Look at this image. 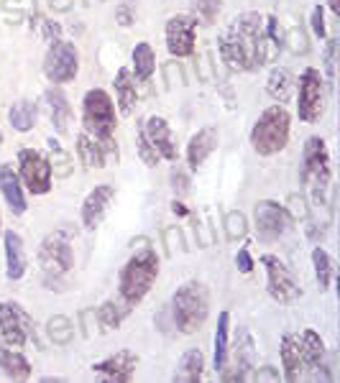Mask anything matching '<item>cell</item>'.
<instances>
[{
	"instance_id": "obj_46",
	"label": "cell",
	"mask_w": 340,
	"mask_h": 383,
	"mask_svg": "<svg viewBox=\"0 0 340 383\" xmlns=\"http://www.w3.org/2000/svg\"><path fill=\"white\" fill-rule=\"evenodd\" d=\"M49 8L57 13H67L75 8V0H49Z\"/></svg>"
},
{
	"instance_id": "obj_2",
	"label": "cell",
	"mask_w": 340,
	"mask_h": 383,
	"mask_svg": "<svg viewBox=\"0 0 340 383\" xmlns=\"http://www.w3.org/2000/svg\"><path fill=\"white\" fill-rule=\"evenodd\" d=\"M138 245L141 248L126 261V266L121 268V276H118V294L128 306L138 304L151 292V287L156 284V276H159V255H156V250L148 245L146 238H141Z\"/></svg>"
},
{
	"instance_id": "obj_7",
	"label": "cell",
	"mask_w": 340,
	"mask_h": 383,
	"mask_svg": "<svg viewBox=\"0 0 340 383\" xmlns=\"http://www.w3.org/2000/svg\"><path fill=\"white\" fill-rule=\"evenodd\" d=\"M39 266L44 271L46 289H52L54 281H59L75 268V253H72V240L67 230H54L41 240Z\"/></svg>"
},
{
	"instance_id": "obj_49",
	"label": "cell",
	"mask_w": 340,
	"mask_h": 383,
	"mask_svg": "<svg viewBox=\"0 0 340 383\" xmlns=\"http://www.w3.org/2000/svg\"><path fill=\"white\" fill-rule=\"evenodd\" d=\"M327 6H330V11H333L335 16H340V6H338V0H327Z\"/></svg>"
},
{
	"instance_id": "obj_31",
	"label": "cell",
	"mask_w": 340,
	"mask_h": 383,
	"mask_svg": "<svg viewBox=\"0 0 340 383\" xmlns=\"http://www.w3.org/2000/svg\"><path fill=\"white\" fill-rule=\"evenodd\" d=\"M156 70V57H154V49L141 41V44H136L133 49V74L136 79H141V82H148L151 74Z\"/></svg>"
},
{
	"instance_id": "obj_6",
	"label": "cell",
	"mask_w": 340,
	"mask_h": 383,
	"mask_svg": "<svg viewBox=\"0 0 340 383\" xmlns=\"http://www.w3.org/2000/svg\"><path fill=\"white\" fill-rule=\"evenodd\" d=\"M330 153H327L325 140L320 135H312L305 143V151H302V182L312 189V202L317 207H327L325 202V192L330 187Z\"/></svg>"
},
{
	"instance_id": "obj_16",
	"label": "cell",
	"mask_w": 340,
	"mask_h": 383,
	"mask_svg": "<svg viewBox=\"0 0 340 383\" xmlns=\"http://www.w3.org/2000/svg\"><path fill=\"white\" fill-rule=\"evenodd\" d=\"M143 133H146L148 143L154 146V151L159 153V159L177 161L180 159V151H177V143H174L172 128L169 123L161 118V115H148L146 121H141Z\"/></svg>"
},
{
	"instance_id": "obj_33",
	"label": "cell",
	"mask_w": 340,
	"mask_h": 383,
	"mask_svg": "<svg viewBox=\"0 0 340 383\" xmlns=\"http://www.w3.org/2000/svg\"><path fill=\"white\" fill-rule=\"evenodd\" d=\"M312 266H314V279H317V287L320 292L330 289V279H333V261L322 245H314L312 248Z\"/></svg>"
},
{
	"instance_id": "obj_51",
	"label": "cell",
	"mask_w": 340,
	"mask_h": 383,
	"mask_svg": "<svg viewBox=\"0 0 340 383\" xmlns=\"http://www.w3.org/2000/svg\"><path fill=\"white\" fill-rule=\"evenodd\" d=\"M0 228H3V223H0Z\"/></svg>"
},
{
	"instance_id": "obj_37",
	"label": "cell",
	"mask_w": 340,
	"mask_h": 383,
	"mask_svg": "<svg viewBox=\"0 0 340 383\" xmlns=\"http://www.w3.org/2000/svg\"><path fill=\"white\" fill-rule=\"evenodd\" d=\"M246 230H248V223H246L243 212L233 210L225 215V235H228V240H241L246 235Z\"/></svg>"
},
{
	"instance_id": "obj_22",
	"label": "cell",
	"mask_w": 340,
	"mask_h": 383,
	"mask_svg": "<svg viewBox=\"0 0 340 383\" xmlns=\"http://www.w3.org/2000/svg\"><path fill=\"white\" fill-rule=\"evenodd\" d=\"M0 192L6 197L8 207L13 215H23L26 212V197H23V184H21V177L13 172V166L3 164L0 166Z\"/></svg>"
},
{
	"instance_id": "obj_4",
	"label": "cell",
	"mask_w": 340,
	"mask_h": 383,
	"mask_svg": "<svg viewBox=\"0 0 340 383\" xmlns=\"http://www.w3.org/2000/svg\"><path fill=\"white\" fill-rule=\"evenodd\" d=\"M82 121H84V133H90L103 146L105 156L110 153L118 161V148L113 146L116 108H113V100H110V95L105 89L100 87L87 89V95L82 100Z\"/></svg>"
},
{
	"instance_id": "obj_44",
	"label": "cell",
	"mask_w": 340,
	"mask_h": 383,
	"mask_svg": "<svg viewBox=\"0 0 340 383\" xmlns=\"http://www.w3.org/2000/svg\"><path fill=\"white\" fill-rule=\"evenodd\" d=\"M236 266H238V271H241V274H251V271H253V258H251L248 248H241V250H238Z\"/></svg>"
},
{
	"instance_id": "obj_5",
	"label": "cell",
	"mask_w": 340,
	"mask_h": 383,
	"mask_svg": "<svg viewBox=\"0 0 340 383\" xmlns=\"http://www.w3.org/2000/svg\"><path fill=\"white\" fill-rule=\"evenodd\" d=\"M289 128H292V118H289L287 108L282 102L271 105L258 115V121L251 128V146L258 156H274L287 148Z\"/></svg>"
},
{
	"instance_id": "obj_20",
	"label": "cell",
	"mask_w": 340,
	"mask_h": 383,
	"mask_svg": "<svg viewBox=\"0 0 340 383\" xmlns=\"http://www.w3.org/2000/svg\"><path fill=\"white\" fill-rule=\"evenodd\" d=\"M44 105H46V113H49L52 126L57 128L59 133H67V131H70V123H72L70 97H67L59 87H52L44 92Z\"/></svg>"
},
{
	"instance_id": "obj_13",
	"label": "cell",
	"mask_w": 340,
	"mask_h": 383,
	"mask_svg": "<svg viewBox=\"0 0 340 383\" xmlns=\"http://www.w3.org/2000/svg\"><path fill=\"white\" fill-rule=\"evenodd\" d=\"M297 340H300L302 363L309 373V381H333V373H330V365H327L325 343H322L320 335L314 330H305L302 335H297Z\"/></svg>"
},
{
	"instance_id": "obj_43",
	"label": "cell",
	"mask_w": 340,
	"mask_h": 383,
	"mask_svg": "<svg viewBox=\"0 0 340 383\" xmlns=\"http://www.w3.org/2000/svg\"><path fill=\"white\" fill-rule=\"evenodd\" d=\"M312 31L314 36L325 38V11H322V6L312 8Z\"/></svg>"
},
{
	"instance_id": "obj_48",
	"label": "cell",
	"mask_w": 340,
	"mask_h": 383,
	"mask_svg": "<svg viewBox=\"0 0 340 383\" xmlns=\"http://www.w3.org/2000/svg\"><path fill=\"white\" fill-rule=\"evenodd\" d=\"M172 212L174 215H180V217H185L187 215V207L182 202H177V199H174V204H172Z\"/></svg>"
},
{
	"instance_id": "obj_28",
	"label": "cell",
	"mask_w": 340,
	"mask_h": 383,
	"mask_svg": "<svg viewBox=\"0 0 340 383\" xmlns=\"http://www.w3.org/2000/svg\"><path fill=\"white\" fill-rule=\"evenodd\" d=\"M266 92L276 102H287L292 97V92H295V77H292V72L284 70V67L271 70L269 79H266Z\"/></svg>"
},
{
	"instance_id": "obj_42",
	"label": "cell",
	"mask_w": 340,
	"mask_h": 383,
	"mask_svg": "<svg viewBox=\"0 0 340 383\" xmlns=\"http://www.w3.org/2000/svg\"><path fill=\"white\" fill-rule=\"evenodd\" d=\"M172 189L177 197H185L187 192H190V179H187V174L182 172L180 166H174L172 169Z\"/></svg>"
},
{
	"instance_id": "obj_38",
	"label": "cell",
	"mask_w": 340,
	"mask_h": 383,
	"mask_svg": "<svg viewBox=\"0 0 340 383\" xmlns=\"http://www.w3.org/2000/svg\"><path fill=\"white\" fill-rule=\"evenodd\" d=\"M136 143H138V156H141V161L146 166H156L159 164V153L154 151V146L148 143V138H146V133H143V126L138 123L136 126Z\"/></svg>"
},
{
	"instance_id": "obj_18",
	"label": "cell",
	"mask_w": 340,
	"mask_h": 383,
	"mask_svg": "<svg viewBox=\"0 0 340 383\" xmlns=\"http://www.w3.org/2000/svg\"><path fill=\"white\" fill-rule=\"evenodd\" d=\"M116 199V189L110 184H100L84 197L82 202V225L87 230H95L97 225L103 223L105 215H108L110 204Z\"/></svg>"
},
{
	"instance_id": "obj_40",
	"label": "cell",
	"mask_w": 340,
	"mask_h": 383,
	"mask_svg": "<svg viewBox=\"0 0 340 383\" xmlns=\"http://www.w3.org/2000/svg\"><path fill=\"white\" fill-rule=\"evenodd\" d=\"M284 41H289V49L295 51V54H307L309 44H307V33L302 26H295V28H289V36H284Z\"/></svg>"
},
{
	"instance_id": "obj_15",
	"label": "cell",
	"mask_w": 340,
	"mask_h": 383,
	"mask_svg": "<svg viewBox=\"0 0 340 383\" xmlns=\"http://www.w3.org/2000/svg\"><path fill=\"white\" fill-rule=\"evenodd\" d=\"M256 230L263 240H276L279 235H284L289 228V215L282 204L271 202V199H263L256 204Z\"/></svg>"
},
{
	"instance_id": "obj_10",
	"label": "cell",
	"mask_w": 340,
	"mask_h": 383,
	"mask_svg": "<svg viewBox=\"0 0 340 383\" xmlns=\"http://www.w3.org/2000/svg\"><path fill=\"white\" fill-rule=\"evenodd\" d=\"M77 72H79V57L75 44L57 38L44 57V74L49 77V82L62 84V82H72L77 77Z\"/></svg>"
},
{
	"instance_id": "obj_17",
	"label": "cell",
	"mask_w": 340,
	"mask_h": 383,
	"mask_svg": "<svg viewBox=\"0 0 340 383\" xmlns=\"http://www.w3.org/2000/svg\"><path fill=\"white\" fill-rule=\"evenodd\" d=\"M136 363H138V355H136V353L121 350V353H116V355H108V357H103V360L92 363V373L103 376L105 381L126 383L133 378Z\"/></svg>"
},
{
	"instance_id": "obj_34",
	"label": "cell",
	"mask_w": 340,
	"mask_h": 383,
	"mask_svg": "<svg viewBox=\"0 0 340 383\" xmlns=\"http://www.w3.org/2000/svg\"><path fill=\"white\" fill-rule=\"evenodd\" d=\"M46 332H49L54 345H70L72 338H75V325H72L70 317L57 314V317H52L46 322Z\"/></svg>"
},
{
	"instance_id": "obj_24",
	"label": "cell",
	"mask_w": 340,
	"mask_h": 383,
	"mask_svg": "<svg viewBox=\"0 0 340 383\" xmlns=\"http://www.w3.org/2000/svg\"><path fill=\"white\" fill-rule=\"evenodd\" d=\"M116 95H118V108H121V113L123 115H133L138 92H136L133 72H131L128 67L118 70V74H116Z\"/></svg>"
},
{
	"instance_id": "obj_36",
	"label": "cell",
	"mask_w": 340,
	"mask_h": 383,
	"mask_svg": "<svg viewBox=\"0 0 340 383\" xmlns=\"http://www.w3.org/2000/svg\"><path fill=\"white\" fill-rule=\"evenodd\" d=\"M192 18L199 21L202 26H212L218 21L220 0H192Z\"/></svg>"
},
{
	"instance_id": "obj_26",
	"label": "cell",
	"mask_w": 340,
	"mask_h": 383,
	"mask_svg": "<svg viewBox=\"0 0 340 383\" xmlns=\"http://www.w3.org/2000/svg\"><path fill=\"white\" fill-rule=\"evenodd\" d=\"M77 153H79V161H82L87 169H103V166L108 164V156H105L103 146H100L90 133L77 135Z\"/></svg>"
},
{
	"instance_id": "obj_1",
	"label": "cell",
	"mask_w": 340,
	"mask_h": 383,
	"mask_svg": "<svg viewBox=\"0 0 340 383\" xmlns=\"http://www.w3.org/2000/svg\"><path fill=\"white\" fill-rule=\"evenodd\" d=\"M284 49V28L276 16L241 13L218 36V51L233 72H253L274 62Z\"/></svg>"
},
{
	"instance_id": "obj_35",
	"label": "cell",
	"mask_w": 340,
	"mask_h": 383,
	"mask_svg": "<svg viewBox=\"0 0 340 383\" xmlns=\"http://www.w3.org/2000/svg\"><path fill=\"white\" fill-rule=\"evenodd\" d=\"M49 166H52V174L54 177H70L75 164H72V156L65 151V148L59 146L57 140L49 138Z\"/></svg>"
},
{
	"instance_id": "obj_9",
	"label": "cell",
	"mask_w": 340,
	"mask_h": 383,
	"mask_svg": "<svg viewBox=\"0 0 340 383\" xmlns=\"http://www.w3.org/2000/svg\"><path fill=\"white\" fill-rule=\"evenodd\" d=\"M261 263L266 266V289H269V296L279 304H289L302 296V289L297 287L295 276L287 268V263L274 253L261 255Z\"/></svg>"
},
{
	"instance_id": "obj_27",
	"label": "cell",
	"mask_w": 340,
	"mask_h": 383,
	"mask_svg": "<svg viewBox=\"0 0 340 383\" xmlns=\"http://www.w3.org/2000/svg\"><path fill=\"white\" fill-rule=\"evenodd\" d=\"M0 368H3V373H6L8 378H13V381H26V378H31V363H28L18 350H13V348H11V350L0 348Z\"/></svg>"
},
{
	"instance_id": "obj_45",
	"label": "cell",
	"mask_w": 340,
	"mask_h": 383,
	"mask_svg": "<svg viewBox=\"0 0 340 383\" xmlns=\"http://www.w3.org/2000/svg\"><path fill=\"white\" fill-rule=\"evenodd\" d=\"M251 378H256V381H279V373H276L271 365H266V368L256 370V373H253Z\"/></svg>"
},
{
	"instance_id": "obj_11",
	"label": "cell",
	"mask_w": 340,
	"mask_h": 383,
	"mask_svg": "<svg viewBox=\"0 0 340 383\" xmlns=\"http://www.w3.org/2000/svg\"><path fill=\"white\" fill-rule=\"evenodd\" d=\"M18 166H21V182L26 184L31 194H46L52 189V166L44 153L36 148H21L18 151Z\"/></svg>"
},
{
	"instance_id": "obj_12",
	"label": "cell",
	"mask_w": 340,
	"mask_h": 383,
	"mask_svg": "<svg viewBox=\"0 0 340 383\" xmlns=\"http://www.w3.org/2000/svg\"><path fill=\"white\" fill-rule=\"evenodd\" d=\"M0 335L8 348H23L28 338L36 340L31 317L18 304H11V301L0 304Z\"/></svg>"
},
{
	"instance_id": "obj_3",
	"label": "cell",
	"mask_w": 340,
	"mask_h": 383,
	"mask_svg": "<svg viewBox=\"0 0 340 383\" xmlns=\"http://www.w3.org/2000/svg\"><path fill=\"white\" fill-rule=\"evenodd\" d=\"M172 312L174 327L182 335H194L197 330H202V325L207 322L210 314V292L202 281H185L172 296L169 304Z\"/></svg>"
},
{
	"instance_id": "obj_30",
	"label": "cell",
	"mask_w": 340,
	"mask_h": 383,
	"mask_svg": "<svg viewBox=\"0 0 340 383\" xmlns=\"http://www.w3.org/2000/svg\"><path fill=\"white\" fill-rule=\"evenodd\" d=\"M36 115H39V110H36L33 102L18 100L13 108L8 110V121H11V126H13L18 133H28V131L36 126Z\"/></svg>"
},
{
	"instance_id": "obj_19",
	"label": "cell",
	"mask_w": 340,
	"mask_h": 383,
	"mask_svg": "<svg viewBox=\"0 0 340 383\" xmlns=\"http://www.w3.org/2000/svg\"><path fill=\"white\" fill-rule=\"evenodd\" d=\"M3 243H6V276L11 281L23 279L28 266L26 250H23V238L18 233H13V230H8L3 235Z\"/></svg>"
},
{
	"instance_id": "obj_25",
	"label": "cell",
	"mask_w": 340,
	"mask_h": 383,
	"mask_svg": "<svg viewBox=\"0 0 340 383\" xmlns=\"http://www.w3.org/2000/svg\"><path fill=\"white\" fill-rule=\"evenodd\" d=\"M202 370H205V355L199 348H192L182 355L180 365H177V373H174V381L180 383H197L202 378Z\"/></svg>"
},
{
	"instance_id": "obj_8",
	"label": "cell",
	"mask_w": 340,
	"mask_h": 383,
	"mask_svg": "<svg viewBox=\"0 0 340 383\" xmlns=\"http://www.w3.org/2000/svg\"><path fill=\"white\" fill-rule=\"evenodd\" d=\"M297 113L302 123H317L325 113V79L320 70H307L300 77V102H297Z\"/></svg>"
},
{
	"instance_id": "obj_23",
	"label": "cell",
	"mask_w": 340,
	"mask_h": 383,
	"mask_svg": "<svg viewBox=\"0 0 340 383\" xmlns=\"http://www.w3.org/2000/svg\"><path fill=\"white\" fill-rule=\"evenodd\" d=\"M282 368H284V378H287L289 383H297L305 378L300 340H297V335H292V332H287L282 338Z\"/></svg>"
},
{
	"instance_id": "obj_14",
	"label": "cell",
	"mask_w": 340,
	"mask_h": 383,
	"mask_svg": "<svg viewBox=\"0 0 340 383\" xmlns=\"http://www.w3.org/2000/svg\"><path fill=\"white\" fill-rule=\"evenodd\" d=\"M194 28L197 21L192 16H172L167 21V49L172 57L182 59L194 54Z\"/></svg>"
},
{
	"instance_id": "obj_50",
	"label": "cell",
	"mask_w": 340,
	"mask_h": 383,
	"mask_svg": "<svg viewBox=\"0 0 340 383\" xmlns=\"http://www.w3.org/2000/svg\"><path fill=\"white\" fill-rule=\"evenodd\" d=\"M0 143H3V133H0Z\"/></svg>"
},
{
	"instance_id": "obj_21",
	"label": "cell",
	"mask_w": 340,
	"mask_h": 383,
	"mask_svg": "<svg viewBox=\"0 0 340 383\" xmlns=\"http://www.w3.org/2000/svg\"><path fill=\"white\" fill-rule=\"evenodd\" d=\"M215 148H218V131L212 126L199 128L197 133L190 138V143H187V161H190L192 169H199Z\"/></svg>"
},
{
	"instance_id": "obj_32",
	"label": "cell",
	"mask_w": 340,
	"mask_h": 383,
	"mask_svg": "<svg viewBox=\"0 0 340 383\" xmlns=\"http://www.w3.org/2000/svg\"><path fill=\"white\" fill-rule=\"evenodd\" d=\"M228 330H231V314L228 312H220L218 317V330H215V370L223 373L225 363H228Z\"/></svg>"
},
{
	"instance_id": "obj_29",
	"label": "cell",
	"mask_w": 340,
	"mask_h": 383,
	"mask_svg": "<svg viewBox=\"0 0 340 383\" xmlns=\"http://www.w3.org/2000/svg\"><path fill=\"white\" fill-rule=\"evenodd\" d=\"M131 312V306L126 304V301H105L103 306H97V312H95V319L100 322V327H103L105 332L110 330H118V327L123 325V319H126V314Z\"/></svg>"
},
{
	"instance_id": "obj_39",
	"label": "cell",
	"mask_w": 340,
	"mask_h": 383,
	"mask_svg": "<svg viewBox=\"0 0 340 383\" xmlns=\"http://www.w3.org/2000/svg\"><path fill=\"white\" fill-rule=\"evenodd\" d=\"M284 210H287L289 220H307V215H309L307 202H305L302 194H289L287 207H284Z\"/></svg>"
},
{
	"instance_id": "obj_47",
	"label": "cell",
	"mask_w": 340,
	"mask_h": 383,
	"mask_svg": "<svg viewBox=\"0 0 340 383\" xmlns=\"http://www.w3.org/2000/svg\"><path fill=\"white\" fill-rule=\"evenodd\" d=\"M118 23L131 26V11H128V8H121V11H118Z\"/></svg>"
},
{
	"instance_id": "obj_41",
	"label": "cell",
	"mask_w": 340,
	"mask_h": 383,
	"mask_svg": "<svg viewBox=\"0 0 340 383\" xmlns=\"http://www.w3.org/2000/svg\"><path fill=\"white\" fill-rule=\"evenodd\" d=\"M335 51H338V41H335V38H327V46H325V72H327V84H330V87L335 84Z\"/></svg>"
}]
</instances>
